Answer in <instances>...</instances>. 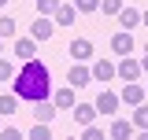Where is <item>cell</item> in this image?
Instances as JSON below:
<instances>
[{
    "label": "cell",
    "mask_w": 148,
    "mask_h": 140,
    "mask_svg": "<svg viewBox=\"0 0 148 140\" xmlns=\"http://www.w3.org/2000/svg\"><path fill=\"white\" fill-rule=\"evenodd\" d=\"M15 96L26 100V103H41L52 96V74L41 59H26L15 74Z\"/></svg>",
    "instance_id": "obj_1"
},
{
    "label": "cell",
    "mask_w": 148,
    "mask_h": 140,
    "mask_svg": "<svg viewBox=\"0 0 148 140\" xmlns=\"http://www.w3.org/2000/svg\"><path fill=\"white\" fill-rule=\"evenodd\" d=\"M52 33H56V18L52 15H37V22L30 26V37L34 41H52Z\"/></svg>",
    "instance_id": "obj_2"
},
{
    "label": "cell",
    "mask_w": 148,
    "mask_h": 140,
    "mask_svg": "<svg viewBox=\"0 0 148 140\" xmlns=\"http://www.w3.org/2000/svg\"><path fill=\"white\" fill-rule=\"evenodd\" d=\"M119 103H122V96H119V92H111V88H104V92L96 96V111H100V114H115Z\"/></svg>",
    "instance_id": "obj_3"
},
{
    "label": "cell",
    "mask_w": 148,
    "mask_h": 140,
    "mask_svg": "<svg viewBox=\"0 0 148 140\" xmlns=\"http://www.w3.org/2000/svg\"><path fill=\"white\" fill-rule=\"evenodd\" d=\"M141 74H145V67H141L133 55H122V63H119V77H122V81H137Z\"/></svg>",
    "instance_id": "obj_4"
},
{
    "label": "cell",
    "mask_w": 148,
    "mask_h": 140,
    "mask_svg": "<svg viewBox=\"0 0 148 140\" xmlns=\"http://www.w3.org/2000/svg\"><path fill=\"white\" fill-rule=\"evenodd\" d=\"M119 96H122V103H130V107H137V103H145L148 88H145V85H137V81H126V88H122Z\"/></svg>",
    "instance_id": "obj_5"
},
{
    "label": "cell",
    "mask_w": 148,
    "mask_h": 140,
    "mask_svg": "<svg viewBox=\"0 0 148 140\" xmlns=\"http://www.w3.org/2000/svg\"><path fill=\"white\" fill-rule=\"evenodd\" d=\"M15 59H18V63L37 59V41H34V37H18V41H15Z\"/></svg>",
    "instance_id": "obj_6"
},
{
    "label": "cell",
    "mask_w": 148,
    "mask_h": 140,
    "mask_svg": "<svg viewBox=\"0 0 148 140\" xmlns=\"http://www.w3.org/2000/svg\"><path fill=\"white\" fill-rule=\"evenodd\" d=\"M111 77H119V67L108 63V59H96L92 63V81H111Z\"/></svg>",
    "instance_id": "obj_7"
},
{
    "label": "cell",
    "mask_w": 148,
    "mask_h": 140,
    "mask_svg": "<svg viewBox=\"0 0 148 140\" xmlns=\"http://www.w3.org/2000/svg\"><path fill=\"white\" fill-rule=\"evenodd\" d=\"M111 52L130 55V52H133V33H130V30H119V33L111 37Z\"/></svg>",
    "instance_id": "obj_8"
},
{
    "label": "cell",
    "mask_w": 148,
    "mask_h": 140,
    "mask_svg": "<svg viewBox=\"0 0 148 140\" xmlns=\"http://www.w3.org/2000/svg\"><path fill=\"white\" fill-rule=\"evenodd\" d=\"M67 52H71L74 59H78V63H82V59H89V55H92V41H89V37H74Z\"/></svg>",
    "instance_id": "obj_9"
},
{
    "label": "cell",
    "mask_w": 148,
    "mask_h": 140,
    "mask_svg": "<svg viewBox=\"0 0 148 140\" xmlns=\"http://www.w3.org/2000/svg\"><path fill=\"white\" fill-rule=\"evenodd\" d=\"M96 114H100L96 103H74V122H78V125H92Z\"/></svg>",
    "instance_id": "obj_10"
},
{
    "label": "cell",
    "mask_w": 148,
    "mask_h": 140,
    "mask_svg": "<svg viewBox=\"0 0 148 140\" xmlns=\"http://www.w3.org/2000/svg\"><path fill=\"white\" fill-rule=\"evenodd\" d=\"M141 18H145V11H137V7H122L119 11V22H122V30H130V33H133V26H141Z\"/></svg>",
    "instance_id": "obj_11"
},
{
    "label": "cell",
    "mask_w": 148,
    "mask_h": 140,
    "mask_svg": "<svg viewBox=\"0 0 148 140\" xmlns=\"http://www.w3.org/2000/svg\"><path fill=\"white\" fill-rule=\"evenodd\" d=\"M82 15V11H78V7H74V4H59V11H56V26H74V18Z\"/></svg>",
    "instance_id": "obj_12"
},
{
    "label": "cell",
    "mask_w": 148,
    "mask_h": 140,
    "mask_svg": "<svg viewBox=\"0 0 148 140\" xmlns=\"http://www.w3.org/2000/svg\"><path fill=\"white\" fill-rule=\"evenodd\" d=\"M67 81H71L74 88H85V85L92 81V70H85V67H71V70H67Z\"/></svg>",
    "instance_id": "obj_13"
},
{
    "label": "cell",
    "mask_w": 148,
    "mask_h": 140,
    "mask_svg": "<svg viewBox=\"0 0 148 140\" xmlns=\"http://www.w3.org/2000/svg\"><path fill=\"white\" fill-rule=\"evenodd\" d=\"M52 103L59 107V111H71V107H74V85H67V88H59V92H52Z\"/></svg>",
    "instance_id": "obj_14"
},
{
    "label": "cell",
    "mask_w": 148,
    "mask_h": 140,
    "mask_svg": "<svg viewBox=\"0 0 148 140\" xmlns=\"http://www.w3.org/2000/svg\"><path fill=\"white\" fill-rule=\"evenodd\" d=\"M111 137H115V140L133 137V122H122V118H115V122H111Z\"/></svg>",
    "instance_id": "obj_15"
},
{
    "label": "cell",
    "mask_w": 148,
    "mask_h": 140,
    "mask_svg": "<svg viewBox=\"0 0 148 140\" xmlns=\"http://www.w3.org/2000/svg\"><path fill=\"white\" fill-rule=\"evenodd\" d=\"M133 129H141V133L148 129V103H137V107H133Z\"/></svg>",
    "instance_id": "obj_16"
},
{
    "label": "cell",
    "mask_w": 148,
    "mask_h": 140,
    "mask_svg": "<svg viewBox=\"0 0 148 140\" xmlns=\"http://www.w3.org/2000/svg\"><path fill=\"white\" fill-rule=\"evenodd\" d=\"M37 107V111H34V118H37V122H48V125H52V118H56V111H52V107H48V100H41V103H34Z\"/></svg>",
    "instance_id": "obj_17"
},
{
    "label": "cell",
    "mask_w": 148,
    "mask_h": 140,
    "mask_svg": "<svg viewBox=\"0 0 148 140\" xmlns=\"http://www.w3.org/2000/svg\"><path fill=\"white\" fill-rule=\"evenodd\" d=\"M15 92H4V96H0V114H4V118H11V114H15Z\"/></svg>",
    "instance_id": "obj_18"
},
{
    "label": "cell",
    "mask_w": 148,
    "mask_h": 140,
    "mask_svg": "<svg viewBox=\"0 0 148 140\" xmlns=\"http://www.w3.org/2000/svg\"><path fill=\"white\" fill-rule=\"evenodd\" d=\"M37 4V15H56L59 11V0H34Z\"/></svg>",
    "instance_id": "obj_19"
},
{
    "label": "cell",
    "mask_w": 148,
    "mask_h": 140,
    "mask_svg": "<svg viewBox=\"0 0 148 140\" xmlns=\"http://www.w3.org/2000/svg\"><path fill=\"white\" fill-rule=\"evenodd\" d=\"M122 7H126L122 0H100V11H104V15H119Z\"/></svg>",
    "instance_id": "obj_20"
},
{
    "label": "cell",
    "mask_w": 148,
    "mask_h": 140,
    "mask_svg": "<svg viewBox=\"0 0 148 140\" xmlns=\"http://www.w3.org/2000/svg\"><path fill=\"white\" fill-rule=\"evenodd\" d=\"M74 7L82 15H92V11H100V0H74Z\"/></svg>",
    "instance_id": "obj_21"
},
{
    "label": "cell",
    "mask_w": 148,
    "mask_h": 140,
    "mask_svg": "<svg viewBox=\"0 0 148 140\" xmlns=\"http://www.w3.org/2000/svg\"><path fill=\"white\" fill-rule=\"evenodd\" d=\"M30 137H34V140H48V137H52V129H48V122H37L34 129H30Z\"/></svg>",
    "instance_id": "obj_22"
},
{
    "label": "cell",
    "mask_w": 148,
    "mask_h": 140,
    "mask_svg": "<svg viewBox=\"0 0 148 140\" xmlns=\"http://www.w3.org/2000/svg\"><path fill=\"white\" fill-rule=\"evenodd\" d=\"M0 37H15V18H0Z\"/></svg>",
    "instance_id": "obj_23"
},
{
    "label": "cell",
    "mask_w": 148,
    "mask_h": 140,
    "mask_svg": "<svg viewBox=\"0 0 148 140\" xmlns=\"http://www.w3.org/2000/svg\"><path fill=\"white\" fill-rule=\"evenodd\" d=\"M8 77H15V67L8 59H0V81H8Z\"/></svg>",
    "instance_id": "obj_24"
},
{
    "label": "cell",
    "mask_w": 148,
    "mask_h": 140,
    "mask_svg": "<svg viewBox=\"0 0 148 140\" xmlns=\"http://www.w3.org/2000/svg\"><path fill=\"white\" fill-rule=\"evenodd\" d=\"M0 137H4V140H18V137H22V133H18L15 125H4V129H0Z\"/></svg>",
    "instance_id": "obj_25"
},
{
    "label": "cell",
    "mask_w": 148,
    "mask_h": 140,
    "mask_svg": "<svg viewBox=\"0 0 148 140\" xmlns=\"http://www.w3.org/2000/svg\"><path fill=\"white\" fill-rule=\"evenodd\" d=\"M85 140H104V129H96V125H85Z\"/></svg>",
    "instance_id": "obj_26"
},
{
    "label": "cell",
    "mask_w": 148,
    "mask_h": 140,
    "mask_svg": "<svg viewBox=\"0 0 148 140\" xmlns=\"http://www.w3.org/2000/svg\"><path fill=\"white\" fill-rule=\"evenodd\" d=\"M141 67H145V74H148V48H145V59H141Z\"/></svg>",
    "instance_id": "obj_27"
},
{
    "label": "cell",
    "mask_w": 148,
    "mask_h": 140,
    "mask_svg": "<svg viewBox=\"0 0 148 140\" xmlns=\"http://www.w3.org/2000/svg\"><path fill=\"white\" fill-rule=\"evenodd\" d=\"M141 26H148V11H145V18H141Z\"/></svg>",
    "instance_id": "obj_28"
},
{
    "label": "cell",
    "mask_w": 148,
    "mask_h": 140,
    "mask_svg": "<svg viewBox=\"0 0 148 140\" xmlns=\"http://www.w3.org/2000/svg\"><path fill=\"white\" fill-rule=\"evenodd\" d=\"M0 129H4V114H0Z\"/></svg>",
    "instance_id": "obj_29"
},
{
    "label": "cell",
    "mask_w": 148,
    "mask_h": 140,
    "mask_svg": "<svg viewBox=\"0 0 148 140\" xmlns=\"http://www.w3.org/2000/svg\"><path fill=\"white\" fill-rule=\"evenodd\" d=\"M4 4H8V0H0V7H4Z\"/></svg>",
    "instance_id": "obj_30"
},
{
    "label": "cell",
    "mask_w": 148,
    "mask_h": 140,
    "mask_svg": "<svg viewBox=\"0 0 148 140\" xmlns=\"http://www.w3.org/2000/svg\"><path fill=\"white\" fill-rule=\"evenodd\" d=\"M0 41H4V37H0Z\"/></svg>",
    "instance_id": "obj_31"
},
{
    "label": "cell",
    "mask_w": 148,
    "mask_h": 140,
    "mask_svg": "<svg viewBox=\"0 0 148 140\" xmlns=\"http://www.w3.org/2000/svg\"><path fill=\"white\" fill-rule=\"evenodd\" d=\"M145 88H148V85H145Z\"/></svg>",
    "instance_id": "obj_32"
}]
</instances>
